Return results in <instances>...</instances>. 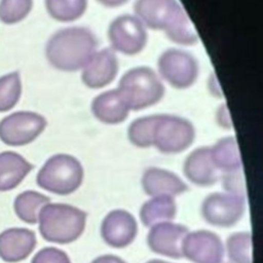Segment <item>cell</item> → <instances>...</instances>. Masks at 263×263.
Instances as JSON below:
<instances>
[{"label":"cell","instance_id":"33","mask_svg":"<svg viewBox=\"0 0 263 263\" xmlns=\"http://www.w3.org/2000/svg\"><path fill=\"white\" fill-rule=\"evenodd\" d=\"M146 263H170V262H165V261H162V260H150Z\"/></svg>","mask_w":263,"mask_h":263},{"label":"cell","instance_id":"7","mask_svg":"<svg viewBox=\"0 0 263 263\" xmlns=\"http://www.w3.org/2000/svg\"><path fill=\"white\" fill-rule=\"evenodd\" d=\"M44 116L33 111H16L0 121V140L8 146H25L35 141L45 129Z\"/></svg>","mask_w":263,"mask_h":263},{"label":"cell","instance_id":"6","mask_svg":"<svg viewBox=\"0 0 263 263\" xmlns=\"http://www.w3.org/2000/svg\"><path fill=\"white\" fill-rule=\"evenodd\" d=\"M195 128L186 118L172 114H156L152 130V146L165 154L180 153L191 146Z\"/></svg>","mask_w":263,"mask_h":263},{"label":"cell","instance_id":"27","mask_svg":"<svg viewBox=\"0 0 263 263\" xmlns=\"http://www.w3.org/2000/svg\"><path fill=\"white\" fill-rule=\"evenodd\" d=\"M33 7V0H0V22L13 25L25 20Z\"/></svg>","mask_w":263,"mask_h":263},{"label":"cell","instance_id":"21","mask_svg":"<svg viewBox=\"0 0 263 263\" xmlns=\"http://www.w3.org/2000/svg\"><path fill=\"white\" fill-rule=\"evenodd\" d=\"M211 148L213 162L218 171L230 172L241 167V158L237 142L233 136L218 140Z\"/></svg>","mask_w":263,"mask_h":263},{"label":"cell","instance_id":"19","mask_svg":"<svg viewBox=\"0 0 263 263\" xmlns=\"http://www.w3.org/2000/svg\"><path fill=\"white\" fill-rule=\"evenodd\" d=\"M21 154L13 151L0 153V191H9L17 187L26 176L33 170Z\"/></svg>","mask_w":263,"mask_h":263},{"label":"cell","instance_id":"25","mask_svg":"<svg viewBox=\"0 0 263 263\" xmlns=\"http://www.w3.org/2000/svg\"><path fill=\"white\" fill-rule=\"evenodd\" d=\"M22 96V80L17 71L0 76V112L11 110Z\"/></svg>","mask_w":263,"mask_h":263},{"label":"cell","instance_id":"22","mask_svg":"<svg viewBox=\"0 0 263 263\" xmlns=\"http://www.w3.org/2000/svg\"><path fill=\"white\" fill-rule=\"evenodd\" d=\"M50 202V198L37 191L27 190L18 194L13 202L16 216L24 222L35 224L38 222L39 212L45 204Z\"/></svg>","mask_w":263,"mask_h":263},{"label":"cell","instance_id":"3","mask_svg":"<svg viewBox=\"0 0 263 263\" xmlns=\"http://www.w3.org/2000/svg\"><path fill=\"white\" fill-rule=\"evenodd\" d=\"M39 231L50 242L70 243L83 233L86 213L65 203H47L39 212Z\"/></svg>","mask_w":263,"mask_h":263},{"label":"cell","instance_id":"32","mask_svg":"<svg viewBox=\"0 0 263 263\" xmlns=\"http://www.w3.org/2000/svg\"><path fill=\"white\" fill-rule=\"evenodd\" d=\"M96 1L99 2L101 5H103L105 7L115 8V7H119L121 5H124L129 0H96Z\"/></svg>","mask_w":263,"mask_h":263},{"label":"cell","instance_id":"29","mask_svg":"<svg viewBox=\"0 0 263 263\" xmlns=\"http://www.w3.org/2000/svg\"><path fill=\"white\" fill-rule=\"evenodd\" d=\"M31 263H71V260L64 251L47 247L40 250L33 257Z\"/></svg>","mask_w":263,"mask_h":263},{"label":"cell","instance_id":"16","mask_svg":"<svg viewBox=\"0 0 263 263\" xmlns=\"http://www.w3.org/2000/svg\"><path fill=\"white\" fill-rule=\"evenodd\" d=\"M90 110L96 119L105 124H119L123 122L130 111L117 88L98 95L91 102Z\"/></svg>","mask_w":263,"mask_h":263},{"label":"cell","instance_id":"28","mask_svg":"<svg viewBox=\"0 0 263 263\" xmlns=\"http://www.w3.org/2000/svg\"><path fill=\"white\" fill-rule=\"evenodd\" d=\"M222 183L224 189L228 193L246 196V183L241 167L238 170L223 173Z\"/></svg>","mask_w":263,"mask_h":263},{"label":"cell","instance_id":"20","mask_svg":"<svg viewBox=\"0 0 263 263\" xmlns=\"http://www.w3.org/2000/svg\"><path fill=\"white\" fill-rule=\"evenodd\" d=\"M177 205L173 196L158 195L147 200L140 210L143 225L149 227L161 222H168L176 217Z\"/></svg>","mask_w":263,"mask_h":263},{"label":"cell","instance_id":"1","mask_svg":"<svg viewBox=\"0 0 263 263\" xmlns=\"http://www.w3.org/2000/svg\"><path fill=\"white\" fill-rule=\"evenodd\" d=\"M134 11L145 27L164 32L176 44L193 45L198 41L186 11L177 0H136Z\"/></svg>","mask_w":263,"mask_h":263},{"label":"cell","instance_id":"12","mask_svg":"<svg viewBox=\"0 0 263 263\" xmlns=\"http://www.w3.org/2000/svg\"><path fill=\"white\" fill-rule=\"evenodd\" d=\"M187 233L188 228L184 225L161 222L152 226L147 235V243L156 254L180 259L183 257L182 243Z\"/></svg>","mask_w":263,"mask_h":263},{"label":"cell","instance_id":"5","mask_svg":"<svg viewBox=\"0 0 263 263\" xmlns=\"http://www.w3.org/2000/svg\"><path fill=\"white\" fill-rule=\"evenodd\" d=\"M83 167L80 161L66 153L50 156L39 170L37 185L51 193L67 195L76 191L83 181Z\"/></svg>","mask_w":263,"mask_h":263},{"label":"cell","instance_id":"14","mask_svg":"<svg viewBox=\"0 0 263 263\" xmlns=\"http://www.w3.org/2000/svg\"><path fill=\"white\" fill-rule=\"evenodd\" d=\"M118 59L111 48H103L92 55L81 73L82 83L91 89L109 85L117 76Z\"/></svg>","mask_w":263,"mask_h":263},{"label":"cell","instance_id":"9","mask_svg":"<svg viewBox=\"0 0 263 263\" xmlns=\"http://www.w3.org/2000/svg\"><path fill=\"white\" fill-rule=\"evenodd\" d=\"M108 39L115 51L135 55L145 48L148 35L146 27L136 15L125 13L118 15L110 23Z\"/></svg>","mask_w":263,"mask_h":263},{"label":"cell","instance_id":"24","mask_svg":"<svg viewBox=\"0 0 263 263\" xmlns=\"http://www.w3.org/2000/svg\"><path fill=\"white\" fill-rule=\"evenodd\" d=\"M226 250L232 263H253L251 232L232 233L226 240Z\"/></svg>","mask_w":263,"mask_h":263},{"label":"cell","instance_id":"8","mask_svg":"<svg viewBox=\"0 0 263 263\" xmlns=\"http://www.w3.org/2000/svg\"><path fill=\"white\" fill-rule=\"evenodd\" d=\"M159 75L171 86L185 89L192 86L198 76V63L189 52L177 48L164 50L157 60Z\"/></svg>","mask_w":263,"mask_h":263},{"label":"cell","instance_id":"17","mask_svg":"<svg viewBox=\"0 0 263 263\" xmlns=\"http://www.w3.org/2000/svg\"><path fill=\"white\" fill-rule=\"evenodd\" d=\"M183 172L186 178L198 186H211L218 180V170L215 166L210 147L194 149L185 159Z\"/></svg>","mask_w":263,"mask_h":263},{"label":"cell","instance_id":"4","mask_svg":"<svg viewBox=\"0 0 263 263\" xmlns=\"http://www.w3.org/2000/svg\"><path fill=\"white\" fill-rule=\"evenodd\" d=\"M117 89L134 111L157 104L164 95V86L159 76L152 68L146 66L127 70L121 76Z\"/></svg>","mask_w":263,"mask_h":263},{"label":"cell","instance_id":"13","mask_svg":"<svg viewBox=\"0 0 263 263\" xmlns=\"http://www.w3.org/2000/svg\"><path fill=\"white\" fill-rule=\"evenodd\" d=\"M138 231L135 217L125 210H114L106 215L101 225L104 241L112 248H125L130 245Z\"/></svg>","mask_w":263,"mask_h":263},{"label":"cell","instance_id":"11","mask_svg":"<svg viewBox=\"0 0 263 263\" xmlns=\"http://www.w3.org/2000/svg\"><path fill=\"white\" fill-rule=\"evenodd\" d=\"M182 255L194 263H221L224 247L220 237L208 230L188 232L182 243Z\"/></svg>","mask_w":263,"mask_h":263},{"label":"cell","instance_id":"31","mask_svg":"<svg viewBox=\"0 0 263 263\" xmlns=\"http://www.w3.org/2000/svg\"><path fill=\"white\" fill-rule=\"evenodd\" d=\"M91 263H126V262L114 255H103L92 260Z\"/></svg>","mask_w":263,"mask_h":263},{"label":"cell","instance_id":"23","mask_svg":"<svg viewBox=\"0 0 263 263\" xmlns=\"http://www.w3.org/2000/svg\"><path fill=\"white\" fill-rule=\"evenodd\" d=\"M44 4L49 16L62 23L80 18L87 8V0H44Z\"/></svg>","mask_w":263,"mask_h":263},{"label":"cell","instance_id":"2","mask_svg":"<svg viewBox=\"0 0 263 263\" xmlns=\"http://www.w3.org/2000/svg\"><path fill=\"white\" fill-rule=\"evenodd\" d=\"M95 34L84 27L63 28L46 42L45 57L57 70L75 72L83 69L97 51Z\"/></svg>","mask_w":263,"mask_h":263},{"label":"cell","instance_id":"10","mask_svg":"<svg viewBox=\"0 0 263 263\" xmlns=\"http://www.w3.org/2000/svg\"><path fill=\"white\" fill-rule=\"evenodd\" d=\"M246 209V197L232 193H212L201 203V216L205 222L218 227L235 225Z\"/></svg>","mask_w":263,"mask_h":263},{"label":"cell","instance_id":"26","mask_svg":"<svg viewBox=\"0 0 263 263\" xmlns=\"http://www.w3.org/2000/svg\"><path fill=\"white\" fill-rule=\"evenodd\" d=\"M154 121L155 115H148L135 119L127 128L128 141L139 148L151 147Z\"/></svg>","mask_w":263,"mask_h":263},{"label":"cell","instance_id":"30","mask_svg":"<svg viewBox=\"0 0 263 263\" xmlns=\"http://www.w3.org/2000/svg\"><path fill=\"white\" fill-rule=\"evenodd\" d=\"M216 121L222 128L225 129H231L232 122H231V116L229 114L228 108L226 104H222L216 113Z\"/></svg>","mask_w":263,"mask_h":263},{"label":"cell","instance_id":"15","mask_svg":"<svg viewBox=\"0 0 263 263\" xmlns=\"http://www.w3.org/2000/svg\"><path fill=\"white\" fill-rule=\"evenodd\" d=\"M37 243L34 231L27 228H8L0 233V258L8 263L25 260Z\"/></svg>","mask_w":263,"mask_h":263},{"label":"cell","instance_id":"18","mask_svg":"<svg viewBox=\"0 0 263 263\" xmlns=\"http://www.w3.org/2000/svg\"><path fill=\"white\" fill-rule=\"evenodd\" d=\"M142 187L150 196L179 195L188 190V186L176 174L159 168L149 167L142 177Z\"/></svg>","mask_w":263,"mask_h":263}]
</instances>
